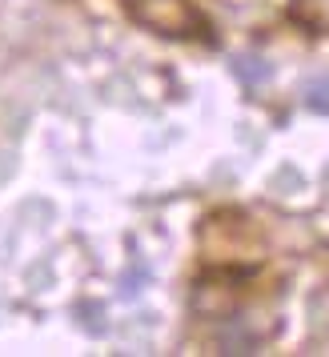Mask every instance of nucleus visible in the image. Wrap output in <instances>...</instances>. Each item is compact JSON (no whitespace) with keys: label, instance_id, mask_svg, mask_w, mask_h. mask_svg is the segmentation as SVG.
Masks as SVG:
<instances>
[{"label":"nucleus","instance_id":"nucleus-1","mask_svg":"<svg viewBox=\"0 0 329 357\" xmlns=\"http://www.w3.org/2000/svg\"><path fill=\"white\" fill-rule=\"evenodd\" d=\"M129 17L161 36H193L201 29V17L189 0H125Z\"/></svg>","mask_w":329,"mask_h":357},{"label":"nucleus","instance_id":"nucleus-2","mask_svg":"<svg viewBox=\"0 0 329 357\" xmlns=\"http://www.w3.org/2000/svg\"><path fill=\"white\" fill-rule=\"evenodd\" d=\"M233 77L241 84H249V89H257V84H265L273 77V68H269V61L257 56V52H241V56H233Z\"/></svg>","mask_w":329,"mask_h":357},{"label":"nucleus","instance_id":"nucleus-3","mask_svg":"<svg viewBox=\"0 0 329 357\" xmlns=\"http://www.w3.org/2000/svg\"><path fill=\"white\" fill-rule=\"evenodd\" d=\"M305 109L329 116V77H317V81L305 84Z\"/></svg>","mask_w":329,"mask_h":357},{"label":"nucleus","instance_id":"nucleus-4","mask_svg":"<svg viewBox=\"0 0 329 357\" xmlns=\"http://www.w3.org/2000/svg\"><path fill=\"white\" fill-rule=\"evenodd\" d=\"M217 345H221V354H253V337H245V333H225Z\"/></svg>","mask_w":329,"mask_h":357}]
</instances>
